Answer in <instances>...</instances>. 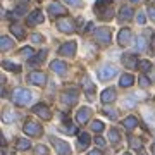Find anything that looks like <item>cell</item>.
<instances>
[{
  "label": "cell",
  "mask_w": 155,
  "mask_h": 155,
  "mask_svg": "<svg viewBox=\"0 0 155 155\" xmlns=\"http://www.w3.org/2000/svg\"><path fill=\"white\" fill-rule=\"evenodd\" d=\"M33 48H29V47H26V48H22L21 50V55L22 57H29V59H33Z\"/></svg>",
  "instance_id": "obj_33"
},
{
  "label": "cell",
  "mask_w": 155,
  "mask_h": 155,
  "mask_svg": "<svg viewBox=\"0 0 155 155\" xmlns=\"http://www.w3.org/2000/svg\"><path fill=\"white\" fill-rule=\"evenodd\" d=\"M33 112L36 114V116H40L41 119H45V121H48L50 117H52L50 110L43 105V104H38V105H35V107H33Z\"/></svg>",
  "instance_id": "obj_8"
},
{
  "label": "cell",
  "mask_w": 155,
  "mask_h": 155,
  "mask_svg": "<svg viewBox=\"0 0 155 155\" xmlns=\"http://www.w3.org/2000/svg\"><path fill=\"white\" fill-rule=\"evenodd\" d=\"M104 112H105L109 117H112V119H116V117H117V112H116V110H109V109H105Z\"/></svg>",
  "instance_id": "obj_38"
},
{
  "label": "cell",
  "mask_w": 155,
  "mask_h": 155,
  "mask_svg": "<svg viewBox=\"0 0 155 155\" xmlns=\"http://www.w3.org/2000/svg\"><path fill=\"white\" fill-rule=\"evenodd\" d=\"M57 28L61 29L62 33H72L76 26H74V21H72L71 17L64 16V17H61V19L57 21Z\"/></svg>",
  "instance_id": "obj_2"
},
{
  "label": "cell",
  "mask_w": 155,
  "mask_h": 155,
  "mask_svg": "<svg viewBox=\"0 0 155 155\" xmlns=\"http://www.w3.org/2000/svg\"><path fill=\"white\" fill-rule=\"evenodd\" d=\"M67 4H69V5H72V7H78V5H81V2H79V0H66Z\"/></svg>",
  "instance_id": "obj_41"
},
{
  "label": "cell",
  "mask_w": 155,
  "mask_h": 155,
  "mask_svg": "<svg viewBox=\"0 0 155 155\" xmlns=\"http://www.w3.org/2000/svg\"><path fill=\"white\" fill-rule=\"evenodd\" d=\"M148 16H150L152 21H155V7H152V5L148 7Z\"/></svg>",
  "instance_id": "obj_37"
},
{
  "label": "cell",
  "mask_w": 155,
  "mask_h": 155,
  "mask_svg": "<svg viewBox=\"0 0 155 155\" xmlns=\"http://www.w3.org/2000/svg\"><path fill=\"white\" fill-rule=\"evenodd\" d=\"M11 31L14 33V36H17L19 40H22V38H24V29H22L21 26H16V24H14V26L11 28Z\"/></svg>",
  "instance_id": "obj_24"
},
{
  "label": "cell",
  "mask_w": 155,
  "mask_h": 155,
  "mask_svg": "<svg viewBox=\"0 0 155 155\" xmlns=\"http://www.w3.org/2000/svg\"><path fill=\"white\" fill-rule=\"evenodd\" d=\"M16 147H17V150H28L29 147H31V143H29V140H26V138H21V140H17Z\"/></svg>",
  "instance_id": "obj_20"
},
{
  "label": "cell",
  "mask_w": 155,
  "mask_h": 155,
  "mask_svg": "<svg viewBox=\"0 0 155 155\" xmlns=\"http://www.w3.org/2000/svg\"><path fill=\"white\" fill-rule=\"evenodd\" d=\"M122 64L133 69V67L138 66V61H136V57L134 55H126V57H122Z\"/></svg>",
  "instance_id": "obj_18"
},
{
  "label": "cell",
  "mask_w": 155,
  "mask_h": 155,
  "mask_svg": "<svg viewBox=\"0 0 155 155\" xmlns=\"http://www.w3.org/2000/svg\"><path fill=\"white\" fill-rule=\"evenodd\" d=\"M90 145V136L86 133H79V147L81 148H86Z\"/></svg>",
  "instance_id": "obj_23"
},
{
  "label": "cell",
  "mask_w": 155,
  "mask_h": 155,
  "mask_svg": "<svg viewBox=\"0 0 155 155\" xmlns=\"http://www.w3.org/2000/svg\"><path fill=\"white\" fill-rule=\"evenodd\" d=\"M16 117H17V116H16L12 110H5V112H4V116H2V119H4L5 122H12Z\"/></svg>",
  "instance_id": "obj_25"
},
{
  "label": "cell",
  "mask_w": 155,
  "mask_h": 155,
  "mask_svg": "<svg viewBox=\"0 0 155 155\" xmlns=\"http://www.w3.org/2000/svg\"><path fill=\"white\" fill-rule=\"evenodd\" d=\"M143 47H145V38H140V40H138V48L141 50Z\"/></svg>",
  "instance_id": "obj_42"
},
{
  "label": "cell",
  "mask_w": 155,
  "mask_h": 155,
  "mask_svg": "<svg viewBox=\"0 0 155 155\" xmlns=\"http://www.w3.org/2000/svg\"><path fill=\"white\" fill-rule=\"evenodd\" d=\"M117 40H119V43H121V45H129V43H131V40H133V33H131V29H126V28L121 29Z\"/></svg>",
  "instance_id": "obj_9"
},
{
  "label": "cell",
  "mask_w": 155,
  "mask_h": 155,
  "mask_svg": "<svg viewBox=\"0 0 155 155\" xmlns=\"http://www.w3.org/2000/svg\"><path fill=\"white\" fill-rule=\"evenodd\" d=\"M131 14H133V11H131L129 7H122L119 19H121V21H124V19H126V21H127V19H131Z\"/></svg>",
  "instance_id": "obj_21"
},
{
  "label": "cell",
  "mask_w": 155,
  "mask_h": 155,
  "mask_svg": "<svg viewBox=\"0 0 155 155\" xmlns=\"http://www.w3.org/2000/svg\"><path fill=\"white\" fill-rule=\"evenodd\" d=\"M90 114H91V110H90L88 107H83V109H79V110H78V116H76L78 122H79V124H84V122L90 119Z\"/></svg>",
  "instance_id": "obj_14"
},
{
  "label": "cell",
  "mask_w": 155,
  "mask_h": 155,
  "mask_svg": "<svg viewBox=\"0 0 155 155\" xmlns=\"http://www.w3.org/2000/svg\"><path fill=\"white\" fill-rule=\"evenodd\" d=\"M48 12L54 14V16H64V14H67L66 7L62 5V4H57V2H54V4L48 5Z\"/></svg>",
  "instance_id": "obj_12"
},
{
  "label": "cell",
  "mask_w": 155,
  "mask_h": 155,
  "mask_svg": "<svg viewBox=\"0 0 155 155\" xmlns=\"http://www.w3.org/2000/svg\"><path fill=\"white\" fill-rule=\"evenodd\" d=\"M133 81H134L133 74H124V76L121 78V86H124V88H129V86L133 84Z\"/></svg>",
  "instance_id": "obj_19"
},
{
  "label": "cell",
  "mask_w": 155,
  "mask_h": 155,
  "mask_svg": "<svg viewBox=\"0 0 155 155\" xmlns=\"http://www.w3.org/2000/svg\"><path fill=\"white\" fill-rule=\"evenodd\" d=\"M35 153H36V155H47V147H43V145H38V147L35 148Z\"/></svg>",
  "instance_id": "obj_35"
},
{
  "label": "cell",
  "mask_w": 155,
  "mask_h": 155,
  "mask_svg": "<svg viewBox=\"0 0 155 155\" xmlns=\"http://www.w3.org/2000/svg\"><path fill=\"white\" fill-rule=\"evenodd\" d=\"M88 155H102V152H98V150H93V152H90Z\"/></svg>",
  "instance_id": "obj_44"
},
{
  "label": "cell",
  "mask_w": 155,
  "mask_h": 155,
  "mask_svg": "<svg viewBox=\"0 0 155 155\" xmlns=\"http://www.w3.org/2000/svg\"><path fill=\"white\" fill-rule=\"evenodd\" d=\"M24 133L28 136H40L41 134V126L36 124L35 121H26L24 122Z\"/></svg>",
  "instance_id": "obj_4"
},
{
  "label": "cell",
  "mask_w": 155,
  "mask_h": 155,
  "mask_svg": "<svg viewBox=\"0 0 155 155\" xmlns=\"http://www.w3.org/2000/svg\"><path fill=\"white\" fill-rule=\"evenodd\" d=\"M122 126L131 131V129H134V127L138 126V119H136L134 116H129V117H126V119L122 121Z\"/></svg>",
  "instance_id": "obj_17"
},
{
  "label": "cell",
  "mask_w": 155,
  "mask_h": 155,
  "mask_svg": "<svg viewBox=\"0 0 155 155\" xmlns=\"http://www.w3.org/2000/svg\"><path fill=\"white\" fill-rule=\"evenodd\" d=\"M116 67H112V66H105L104 69H100L98 71V78L100 79H110V78L116 76Z\"/></svg>",
  "instance_id": "obj_11"
},
{
  "label": "cell",
  "mask_w": 155,
  "mask_h": 155,
  "mask_svg": "<svg viewBox=\"0 0 155 155\" xmlns=\"http://www.w3.org/2000/svg\"><path fill=\"white\" fill-rule=\"evenodd\" d=\"M110 4V0H97V4H95V11H100V9H104L105 5Z\"/></svg>",
  "instance_id": "obj_31"
},
{
  "label": "cell",
  "mask_w": 155,
  "mask_h": 155,
  "mask_svg": "<svg viewBox=\"0 0 155 155\" xmlns=\"http://www.w3.org/2000/svg\"><path fill=\"white\" fill-rule=\"evenodd\" d=\"M136 21H138L140 24H145V16H141V14H140V16L136 17Z\"/></svg>",
  "instance_id": "obj_43"
},
{
  "label": "cell",
  "mask_w": 155,
  "mask_h": 155,
  "mask_svg": "<svg viewBox=\"0 0 155 155\" xmlns=\"http://www.w3.org/2000/svg\"><path fill=\"white\" fill-rule=\"evenodd\" d=\"M45 57H47V50H41V52L38 54V57L31 61V64H40V62H43V61H45Z\"/></svg>",
  "instance_id": "obj_28"
},
{
  "label": "cell",
  "mask_w": 155,
  "mask_h": 155,
  "mask_svg": "<svg viewBox=\"0 0 155 155\" xmlns=\"http://www.w3.org/2000/svg\"><path fill=\"white\" fill-rule=\"evenodd\" d=\"M31 40H33V43H41L43 41V36L41 35H31Z\"/></svg>",
  "instance_id": "obj_36"
},
{
  "label": "cell",
  "mask_w": 155,
  "mask_h": 155,
  "mask_svg": "<svg viewBox=\"0 0 155 155\" xmlns=\"http://www.w3.org/2000/svg\"><path fill=\"white\" fill-rule=\"evenodd\" d=\"M50 67H52V71L54 72H59V74H64L67 69V64L62 61H54L52 64H50Z\"/></svg>",
  "instance_id": "obj_16"
},
{
  "label": "cell",
  "mask_w": 155,
  "mask_h": 155,
  "mask_svg": "<svg viewBox=\"0 0 155 155\" xmlns=\"http://www.w3.org/2000/svg\"><path fill=\"white\" fill-rule=\"evenodd\" d=\"M131 2H140V0H131Z\"/></svg>",
  "instance_id": "obj_47"
},
{
  "label": "cell",
  "mask_w": 155,
  "mask_h": 155,
  "mask_svg": "<svg viewBox=\"0 0 155 155\" xmlns=\"http://www.w3.org/2000/svg\"><path fill=\"white\" fill-rule=\"evenodd\" d=\"M59 54H61V55H74V54H76V43H74V41L64 43L61 48H59Z\"/></svg>",
  "instance_id": "obj_10"
},
{
  "label": "cell",
  "mask_w": 155,
  "mask_h": 155,
  "mask_svg": "<svg viewBox=\"0 0 155 155\" xmlns=\"http://www.w3.org/2000/svg\"><path fill=\"white\" fill-rule=\"evenodd\" d=\"M138 67L141 69V71H148L150 67H152V62H148V61H140V62H138Z\"/></svg>",
  "instance_id": "obj_32"
},
{
  "label": "cell",
  "mask_w": 155,
  "mask_h": 155,
  "mask_svg": "<svg viewBox=\"0 0 155 155\" xmlns=\"http://www.w3.org/2000/svg\"><path fill=\"white\" fill-rule=\"evenodd\" d=\"M95 38L98 40L100 43L107 45V43H110L112 36H110V31H109L107 28H98L97 31H95Z\"/></svg>",
  "instance_id": "obj_5"
},
{
  "label": "cell",
  "mask_w": 155,
  "mask_h": 155,
  "mask_svg": "<svg viewBox=\"0 0 155 155\" xmlns=\"http://www.w3.org/2000/svg\"><path fill=\"white\" fill-rule=\"evenodd\" d=\"M152 152H153V153H155V145H153V147H152Z\"/></svg>",
  "instance_id": "obj_45"
},
{
  "label": "cell",
  "mask_w": 155,
  "mask_h": 155,
  "mask_svg": "<svg viewBox=\"0 0 155 155\" xmlns=\"http://www.w3.org/2000/svg\"><path fill=\"white\" fill-rule=\"evenodd\" d=\"M152 48H155V43H153V41H152Z\"/></svg>",
  "instance_id": "obj_46"
},
{
  "label": "cell",
  "mask_w": 155,
  "mask_h": 155,
  "mask_svg": "<svg viewBox=\"0 0 155 155\" xmlns=\"http://www.w3.org/2000/svg\"><path fill=\"white\" fill-rule=\"evenodd\" d=\"M28 81L29 83H33V84H45L47 76H45L43 72H40V71H33V72H29Z\"/></svg>",
  "instance_id": "obj_7"
},
{
  "label": "cell",
  "mask_w": 155,
  "mask_h": 155,
  "mask_svg": "<svg viewBox=\"0 0 155 155\" xmlns=\"http://www.w3.org/2000/svg\"><path fill=\"white\" fill-rule=\"evenodd\" d=\"M43 14L40 11H35L33 14H29L28 17V26H36V24H40V22H43Z\"/></svg>",
  "instance_id": "obj_13"
},
{
  "label": "cell",
  "mask_w": 155,
  "mask_h": 155,
  "mask_svg": "<svg viewBox=\"0 0 155 155\" xmlns=\"http://www.w3.org/2000/svg\"><path fill=\"white\" fill-rule=\"evenodd\" d=\"M100 98H102V102H104V104L114 102V98H116V91H114L112 88H107V90H104V91H102Z\"/></svg>",
  "instance_id": "obj_15"
},
{
  "label": "cell",
  "mask_w": 155,
  "mask_h": 155,
  "mask_svg": "<svg viewBox=\"0 0 155 155\" xmlns=\"http://www.w3.org/2000/svg\"><path fill=\"white\" fill-rule=\"evenodd\" d=\"M2 66L5 67V69H9V71H16V72L21 71V66H17V64H14V62H9V61H4V62H2Z\"/></svg>",
  "instance_id": "obj_22"
},
{
  "label": "cell",
  "mask_w": 155,
  "mask_h": 155,
  "mask_svg": "<svg viewBox=\"0 0 155 155\" xmlns=\"http://www.w3.org/2000/svg\"><path fill=\"white\" fill-rule=\"evenodd\" d=\"M33 98V95L29 90H24V88H17L14 90V93H12V100L16 102L17 105H28L29 102Z\"/></svg>",
  "instance_id": "obj_1"
},
{
  "label": "cell",
  "mask_w": 155,
  "mask_h": 155,
  "mask_svg": "<svg viewBox=\"0 0 155 155\" xmlns=\"http://www.w3.org/2000/svg\"><path fill=\"white\" fill-rule=\"evenodd\" d=\"M95 143L98 145V147H105V141H104L102 136H97V138H95Z\"/></svg>",
  "instance_id": "obj_39"
},
{
  "label": "cell",
  "mask_w": 155,
  "mask_h": 155,
  "mask_svg": "<svg viewBox=\"0 0 155 155\" xmlns=\"http://www.w3.org/2000/svg\"><path fill=\"white\" fill-rule=\"evenodd\" d=\"M109 138H110L112 143H119V133H117V129H110V133H109Z\"/></svg>",
  "instance_id": "obj_29"
},
{
  "label": "cell",
  "mask_w": 155,
  "mask_h": 155,
  "mask_svg": "<svg viewBox=\"0 0 155 155\" xmlns=\"http://www.w3.org/2000/svg\"><path fill=\"white\" fill-rule=\"evenodd\" d=\"M104 122L102 121H93L91 122V129H93V131H97V133H100V131H104Z\"/></svg>",
  "instance_id": "obj_27"
},
{
  "label": "cell",
  "mask_w": 155,
  "mask_h": 155,
  "mask_svg": "<svg viewBox=\"0 0 155 155\" xmlns=\"http://www.w3.org/2000/svg\"><path fill=\"white\" fill-rule=\"evenodd\" d=\"M0 47H2V50L4 52H7V50L12 47V41H11V38H7V36H4L2 38V43H0Z\"/></svg>",
  "instance_id": "obj_26"
},
{
  "label": "cell",
  "mask_w": 155,
  "mask_h": 155,
  "mask_svg": "<svg viewBox=\"0 0 155 155\" xmlns=\"http://www.w3.org/2000/svg\"><path fill=\"white\" fill-rule=\"evenodd\" d=\"M83 88L86 90V91H88L90 95L93 93V90H95V88H93V84L90 83V79H84V83H83Z\"/></svg>",
  "instance_id": "obj_34"
},
{
  "label": "cell",
  "mask_w": 155,
  "mask_h": 155,
  "mask_svg": "<svg viewBox=\"0 0 155 155\" xmlns=\"http://www.w3.org/2000/svg\"><path fill=\"white\" fill-rule=\"evenodd\" d=\"M129 145H131L133 148H141V140L131 136V138H129Z\"/></svg>",
  "instance_id": "obj_30"
},
{
  "label": "cell",
  "mask_w": 155,
  "mask_h": 155,
  "mask_svg": "<svg viewBox=\"0 0 155 155\" xmlns=\"http://www.w3.org/2000/svg\"><path fill=\"white\" fill-rule=\"evenodd\" d=\"M124 155H131V153H124Z\"/></svg>",
  "instance_id": "obj_48"
},
{
  "label": "cell",
  "mask_w": 155,
  "mask_h": 155,
  "mask_svg": "<svg viewBox=\"0 0 155 155\" xmlns=\"http://www.w3.org/2000/svg\"><path fill=\"white\" fill-rule=\"evenodd\" d=\"M62 102H64L66 105H74V104L78 102V91L76 90H67V91H64Z\"/></svg>",
  "instance_id": "obj_6"
},
{
  "label": "cell",
  "mask_w": 155,
  "mask_h": 155,
  "mask_svg": "<svg viewBox=\"0 0 155 155\" xmlns=\"http://www.w3.org/2000/svg\"><path fill=\"white\" fill-rule=\"evenodd\" d=\"M140 84H141L143 88H147V86H148V79H147L145 76H141V78H140Z\"/></svg>",
  "instance_id": "obj_40"
},
{
  "label": "cell",
  "mask_w": 155,
  "mask_h": 155,
  "mask_svg": "<svg viewBox=\"0 0 155 155\" xmlns=\"http://www.w3.org/2000/svg\"><path fill=\"white\" fill-rule=\"evenodd\" d=\"M50 141L54 143V147H55V150H57V153L59 155H71V147H69L64 140L50 138Z\"/></svg>",
  "instance_id": "obj_3"
}]
</instances>
